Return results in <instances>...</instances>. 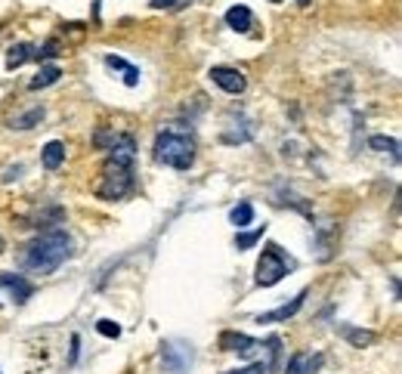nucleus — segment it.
Wrapping results in <instances>:
<instances>
[{
    "mask_svg": "<svg viewBox=\"0 0 402 374\" xmlns=\"http://www.w3.org/2000/svg\"><path fill=\"white\" fill-rule=\"evenodd\" d=\"M251 220H254V205H247V201H238V205L229 210V223L235 226L238 232H242L245 226H251Z\"/></svg>",
    "mask_w": 402,
    "mask_h": 374,
    "instance_id": "dca6fc26",
    "label": "nucleus"
},
{
    "mask_svg": "<svg viewBox=\"0 0 402 374\" xmlns=\"http://www.w3.org/2000/svg\"><path fill=\"white\" fill-rule=\"evenodd\" d=\"M0 251H4V238H0Z\"/></svg>",
    "mask_w": 402,
    "mask_h": 374,
    "instance_id": "393cba45",
    "label": "nucleus"
},
{
    "mask_svg": "<svg viewBox=\"0 0 402 374\" xmlns=\"http://www.w3.org/2000/svg\"><path fill=\"white\" fill-rule=\"evenodd\" d=\"M211 81L216 84L220 90H226V93H232V96H238V93H245V87H247V77L238 72V68H229V65H214L211 68Z\"/></svg>",
    "mask_w": 402,
    "mask_h": 374,
    "instance_id": "423d86ee",
    "label": "nucleus"
},
{
    "mask_svg": "<svg viewBox=\"0 0 402 374\" xmlns=\"http://www.w3.org/2000/svg\"><path fill=\"white\" fill-rule=\"evenodd\" d=\"M291 269V260L285 257V251L278 245H266L257 260V285L260 288H273L278 285Z\"/></svg>",
    "mask_w": 402,
    "mask_h": 374,
    "instance_id": "20e7f679",
    "label": "nucleus"
},
{
    "mask_svg": "<svg viewBox=\"0 0 402 374\" xmlns=\"http://www.w3.org/2000/svg\"><path fill=\"white\" fill-rule=\"evenodd\" d=\"M297 4H300V6H306V4H309V0H297Z\"/></svg>",
    "mask_w": 402,
    "mask_h": 374,
    "instance_id": "b1692460",
    "label": "nucleus"
},
{
    "mask_svg": "<svg viewBox=\"0 0 402 374\" xmlns=\"http://www.w3.org/2000/svg\"><path fill=\"white\" fill-rule=\"evenodd\" d=\"M273 4H282V0H273Z\"/></svg>",
    "mask_w": 402,
    "mask_h": 374,
    "instance_id": "a878e982",
    "label": "nucleus"
},
{
    "mask_svg": "<svg viewBox=\"0 0 402 374\" xmlns=\"http://www.w3.org/2000/svg\"><path fill=\"white\" fill-rule=\"evenodd\" d=\"M152 10H170V6H176V0H149Z\"/></svg>",
    "mask_w": 402,
    "mask_h": 374,
    "instance_id": "5701e85b",
    "label": "nucleus"
},
{
    "mask_svg": "<svg viewBox=\"0 0 402 374\" xmlns=\"http://www.w3.org/2000/svg\"><path fill=\"white\" fill-rule=\"evenodd\" d=\"M226 25L232 28V31H247L254 25V15H251V10H247V6H229L226 10Z\"/></svg>",
    "mask_w": 402,
    "mask_h": 374,
    "instance_id": "f8f14e48",
    "label": "nucleus"
},
{
    "mask_svg": "<svg viewBox=\"0 0 402 374\" xmlns=\"http://www.w3.org/2000/svg\"><path fill=\"white\" fill-rule=\"evenodd\" d=\"M62 77V68L59 65H44L41 72L34 75V81L28 84V90H44V87H53V84H56Z\"/></svg>",
    "mask_w": 402,
    "mask_h": 374,
    "instance_id": "2eb2a0df",
    "label": "nucleus"
},
{
    "mask_svg": "<svg viewBox=\"0 0 402 374\" xmlns=\"http://www.w3.org/2000/svg\"><path fill=\"white\" fill-rule=\"evenodd\" d=\"M41 161H44L46 170H59L62 161H65V146H62L59 139H50V143L44 146V152H41Z\"/></svg>",
    "mask_w": 402,
    "mask_h": 374,
    "instance_id": "9b49d317",
    "label": "nucleus"
},
{
    "mask_svg": "<svg viewBox=\"0 0 402 374\" xmlns=\"http://www.w3.org/2000/svg\"><path fill=\"white\" fill-rule=\"evenodd\" d=\"M130 189H134V170H130V165L118 158H105L103 174H99V183H96V195L105 201H118Z\"/></svg>",
    "mask_w": 402,
    "mask_h": 374,
    "instance_id": "7ed1b4c3",
    "label": "nucleus"
},
{
    "mask_svg": "<svg viewBox=\"0 0 402 374\" xmlns=\"http://www.w3.org/2000/svg\"><path fill=\"white\" fill-rule=\"evenodd\" d=\"M105 65L115 68V72H121V77H124V84H127V87H136V84H139V68H134L130 62H124L121 56H105Z\"/></svg>",
    "mask_w": 402,
    "mask_h": 374,
    "instance_id": "ddd939ff",
    "label": "nucleus"
},
{
    "mask_svg": "<svg viewBox=\"0 0 402 374\" xmlns=\"http://www.w3.org/2000/svg\"><path fill=\"white\" fill-rule=\"evenodd\" d=\"M96 331L103 334V337H118V334H121V325L112 322V318H99V322H96Z\"/></svg>",
    "mask_w": 402,
    "mask_h": 374,
    "instance_id": "412c9836",
    "label": "nucleus"
},
{
    "mask_svg": "<svg viewBox=\"0 0 402 374\" xmlns=\"http://www.w3.org/2000/svg\"><path fill=\"white\" fill-rule=\"evenodd\" d=\"M322 365V356H309V353H294L288 362V371L285 374H313Z\"/></svg>",
    "mask_w": 402,
    "mask_h": 374,
    "instance_id": "9d476101",
    "label": "nucleus"
},
{
    "mask_svg": "<svg viewBox=\"0 0 402 374\" xmlns=\"http://www.w3.org/2000/svg\"><path fill=\"white\" fill-rule=\"evenodd\" d=\"M161 362L170 374H186L192 368V344L186 340H164L161 344Z\"/></svg>",
    "mask_w": 402,
    "mask_h": 374,
    "instance_id": "39448f33",
    "label": "nucleus"
},
{
    "mask_svg": "<svg viewBox=\"0 0 402 374\" xmlns=\"http://www.w3.org/2000/svg\"><path fill=\"white\" fill-rule=\"evenodd\" d=\"M344 337L350 340L353 347H365V344H371V340H375V334H371V331H356V328H344Z\"/></svg>",
    "mask_w": 402,
    "mask_h": 374,
    "instance_id": "aec40b11",
    "label": "nucleus"
},
{
    "mask_svg": "<svg viewBox=\"0 0 402 374\" xmlns=\"http://www.w3.org/2000/svg\"><path fill=\"white\" fill-rule=\"evenodd\" d=\"M220 347L226 349V353H238V356H251L254 349H257L260 344L254 337H247V334H238V331H226L220 337Z\"/></svg>",
    "mask_w": 402,
    "mask_h": 374,
    "instance_id": "1a4fd4ad",
    "label": "nucleus"
},
{
    "mask_svg": "<svg viewBox=\"0 0 402 374\" xmlns=\"http://www.w3.org/2000/svg\"><path fill=\"white\" fill-rule=\"evenodd\" d=\"M368 146L375 152H384V155H390L393 161H399V139H393V136H371Z\"/></svg>",
    "mask_w": 402,
    "mask_h": 374,
    "instance_id": "f3484780",
    "label": "nucleus"
},
{
    "mask_svg": "<svg viewBox=\"0 0 402 374\" xmlns=\"http://www.w3.org/2000/svg\"><path fill=\"white\" fill-rule=\"evenodd\" d=\"M155 161L174 170H189L192 161H195V139L189 134H180V130H161L155 136Z\"/></svg>",
    "mask_w": 402,
    "mask_h": 374,
    "instance_id": "f03ea898",
    "label": "nucleus"
},
{
    "mask_svg": "<svg viewBox=\"0 0 402 374\" xmlns=\"http://www.w3.org/2000/svg\"><path fill=\"white\" fill-rule=\"evenodd\" d=\"M304 300H306V291H300V294H297V297H294L291 303H282V307H275L273 313H260V316H257V322H260V325L288 322L291 316H297V313H300V307H304Z\"/></svg>",
    "mask_w": 402,
    "mask_h": 374,
    "instance_id": "0eeeda50",
    "label": "nucleus"
},
{
    "mask_svg": "<svg viewBox=\"0 0 402 374\" xmlns=\"http://www.w3.org/2000/svg\"><path fill=\"white\" fill-rule=\"evenodd\" d=\"M44 115H46V112H44L41 105H37V108H31L28 115H19V118L13 121V127H15V130H31L34 124H41V121H44Z\"/></svg>",
    "mask_w": 402,
    "mask_h": 374,
    "instance_id": "a211bd4d",
    "label": "nucleus"
},
{
    "mask_svg": "<svg viewBox=\"0 0 402 374\" xmlns=\"http://www.w3.org/2000/svg\"><path fill=\"white\" fill-rule=\"evenodd\" d=\"M260 238H263V229H254V232H238V236H235V247H238V251H247V247H254Z\"/></svg>",
    "mask_w": 402,
    "mask_h": 374,
    "instance_id": "6ab92c4d",
    "label": "nucleus"
},
{
    "mask_svg": "<svg viewBox=\"0 0 402 374\" xmlns=\"http://www.w3.org/2000/svg\"><path fill=\"white\" fill-rule=\"evenodd\" d=\"M37 53H34V46L31 44H15V46H10V53H6V68H19V65H25L28 59H34Z\"/></svg>",
    "mask_w": 402,
    "mask_h": 374,
    "instance_id": "4468645a",
    "label": "nucleus"
},
{
    "mask_svg": "<svg viewBox=\"0 0 402 374\" xmlns=\"http://www.w3.org/2000/svg\"><path fill=\"white\" fill-rule=\"evenodd\" d=\"M269 365L266 362H254V365H245V368H235V371H226V374H266Z\"/></svg>",
    "mask_w": 402,
    "mask_h": 374,
    "instance_id": "4be33fe9",
    "label": "nucleus"
},
{
    "mask_svg": "<svg viewBox=\"0 0 402 374\" xmlns=\"http://www.w3.org/2000/svg\"><path fill=\"white\" fill-rule=\"evenodd\" d=\"M0 285L13 294L15 303H25L31 294H34V285H31L25 276H13V272H0Z\"/></svg>",
    "mask_w": 402,
    "mask_h": 374,
    "instance_id": "6e6552de",
    "label": "nucleus"
},
{
    "mask_svg": "<svg viewBox=\"0 0 402 374\" xmlns=\"http://www.w3.org/2000/svg\"><path fill=\"white\" fill-rule=\"evenodd\" d=\"M68 254H72V236L62 226H50L28 241V247L22 251V266L34 276H50L68 260Z\"/></svg>",
    "mask_w": 402,
    "mask_h": 374,
    "instance_id": "f257e3e1",
    "label": "nucleus"
}]
</instances>
